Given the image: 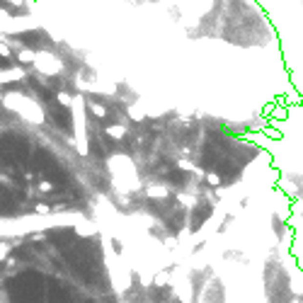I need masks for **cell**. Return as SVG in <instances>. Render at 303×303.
Segmentation results:
<instances>
[{"label":"cell","instance_id":"obj_1","mask_svg":"<svg viewBox=\"0 0 303 303\" xmlns=\"http://www.w3.org/2000/svg\"><path fill=\"white\" fill-rule=\"evenodd\" d=\"M0 303H10V296H7V291H5L2 284H0Z\"/></svg>","mask_w":303,"mask_h":303}]
</instances>
